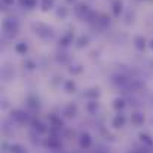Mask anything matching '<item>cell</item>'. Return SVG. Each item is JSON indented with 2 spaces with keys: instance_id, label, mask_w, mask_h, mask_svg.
I'll use <instances>...</instances> for the list:
<instances>
[{
  "instance_id": "obj_1",
  "label": "cell",
  "mask_w": 153,
  "mask_h": 153,
  "mask_svg": "<svg viewBox=\"0 0 153 153\" xmlns=\"http://www.w3.org/2000/svg\"><path fill=\"white\" fill-rule=\"evenodd\" d=\"M34 3H36V0H21V4L22 6H28V7L33 6Z\"/></svg>"
},
{
  "instance_id": "obj_2",
  "label": "cell",
  "mask_w": 153,
  "mask_h": 153,
  "mask_svg": "<svg viewBox=\"0 0 153 153\" xmlns=\"http://www.w3.org/2000/svg\"><path fill=\"white\" fill-rule=\"evenodd\" d=\"M52 3H53V0H45L43 1V9H49L52 6Z\"/></svg>"
},
{
  "instance_id": "obj_3",
  "label": "cell",
  "mask_w": 153,
  "mask_h": 153,
  "mask_svg": "<svg viewBox=\"0 0 153 153\" xmlns=\"http://www.w3.org/2000/svg\"><path fill=\"white\" fill-rule=\"evenodd\" d=\"M25 49H27V48H25L24 45H19V46H18V51H19V52H24Z\"/></svg>"
},
{
  "instance_id": "obj_4",
  "label": "cell",
  "mask_w": 153,
  "mask_h": 153,
  "mask_svg": "<svg viewBox=\"0 0 153 153\" xmlns=\"http://www.w3.org/2000/svg\"><path fill=\"white\" fill-rule=\"evenodd\" d=\"M4 1H6V3H12L13 0H4Z\"/></svg>"
},
{
  "instance_id": "obj_5",
  "label": "cell",
  "mask_w": 153,
  "mask_h": 153,
  "mask_svg": "<svg viewBox=\"0 0 153 153\" xmlns=\"http://www.w3.org/2000/svg\"><path fill=\"white\" fill-rule=\"evenodd\" d=\"M152 48H153V42H152Z\"/></svg>"
}]
</instances>
